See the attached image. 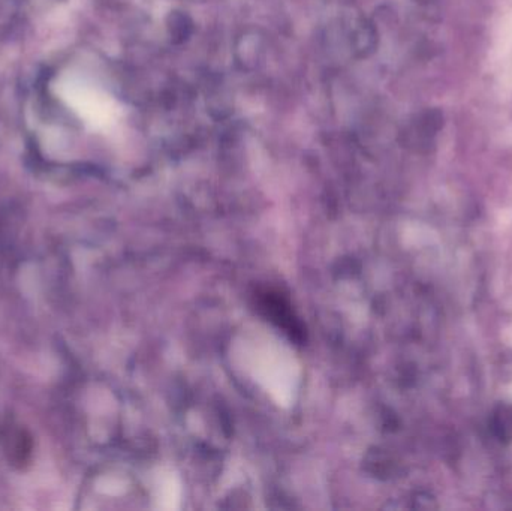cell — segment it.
Masks as SVG:
<instances>
[{
  "label": "cell",
  "mask_w": 512,
  "mask_h": 511,
  "mask_svg": "<svg viewBox=\"0 0 512 511\" xmlns=\"http://www.w3.org/2000/svg\"><path fill=\"white\" fill-rule=\"evenodd\" d=\"M490 428L501 444H512V404L501 402L496 405L490 416Z\"/></svg>",
  "instance_id": "2"
},
{
  "label": "cell",
  "mask_w": 512,
  "mask_h": 511,
  "mask_svg": "<svg viewBox=\"0 0 512 511\" xmlns=\"http://www.w3.org/2000/svg\"><path fill=\"white\" fill-rule=\"evenodd\" d=\"M54 92L93 131H107L119 120V105L113 96L84 75H59Z\"/></svg>",
  "instance_id": "1"
}]
</instances>
